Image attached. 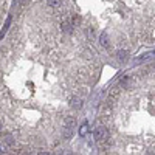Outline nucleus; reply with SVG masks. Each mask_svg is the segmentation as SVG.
<instances>
[{"label": "nucleus", "mask_w": 155, "mask_h": 155, "mask_svg": "<svg viewBox=\"0 0 155 155\" xmlns=\"http://www.w3.org/2000/svg\"><path fill=\"white\" fill-rule=\"evenodd\" d=\"M74 127H76V120L71 118V116H67L65 121H64V127H62V135H64V138H67V140L71 138Z\"/></svg>", "instance_id": "nucleus-1"}, {"label": "nucleus", "mask_w": 155, "mask_h": 155, "mask_svg": "<svg viewBox=\"0 0 155 155\" xmlns=\"http://www.w3.org/2000/svg\"><path fill=\"white\" fill-rule=\"evenodd\" d=\"M93 137H95L96 141H104L107 138V129L104 126H98L93 132Z\"/></svg>", "instance_id": "nucleus-2"}, {"label": "nucleus", "mask_w": 155, "mask_h": 155, "mask_svg": "<svg viewBox=\"0 0 155 155\" xmlns=\"http://www.w3.org/2000/svg\"><path fill=\"white\" fill-rule=\"evenodd\" d=\"M70 107H71V109H76V110H79V109L82 107V101L78 98V96H73V98L70 99Z\"/></svg>", "instance_id": "nucleus-3"}, {"label": "nucleus", "mask_w": 155, "mask_h": 155, "mask_svg": "<svg viewBox=\"0 0 155 155\" xmlns=\"http://www.w3.org/2000/svg\"><path fill=\"white\" fill-rule=\"evenodd\" d=\"M61 30H62L64 33H71V31H73V25H71V22H70V20H62V23H61Z\"/></svg>", "instance_id": "nucleus-4"}, {"label": "nucleus", "mask_w": 155, "mask_h": 155, "mask_svg": "<svg viewBox=\"0 0 155 155\" xmlns=\"http://www.w3.org/2000/svg\"><path fill=\"white\" fill-rule=\"evenodd\" d=\"M116 58H118L120 62H127V59H129V53H127L126 50H118V51H116Z\"/></svg>", "instance_id": "nucleus-5"}, {"label": "nucleus", "mask_w": 155, "mask_h": 155, "mask_svg": "<svg viewBox=\"0 0 155 155\" xmlns=\"http://www.w3.org/2000/svg\"><path fill=\"white\" fill-rule=\"evenodd\" d=\"M99 42H101V45L104 47V48H109V47H110V41H109V36H107V33H102V34H101V37H99Z\"/></svg>", "instance_id": "nucleus-6"}, {"label": "nucleus", "mask_w": 155, "mask_h": 155, "mask_svg": "<svg viewBox=\"0 0 155 155\" xmlns=\"http://www.w3.org/2000/svg\"><path fill=\"white\" fill-rule=\"evenodd\" d=\"M3 143L8 144V146H14V138H12L11 134H5L3 135Z\"/></svg>", "instance_id": "nucleus-7"}, {"label": "nucleus", "mask_w": 155, "mask_h": 155, "mask_svg": "<svg viewBox=\"0 0 155 155\" xmlns=\"http://www.w3.org/2000/svg\"><path fill=\"white\" fill-rule=\"evenodd\" d=\"M82 58H84V59H87V61H93V58H95V56H93V53H92V51H90L88 48H85V50L82 51Z\"/></svg>", "instance_id": "nucleus-8"}, {"label": "nucleus", "mask_w": 155, "mask_h": 155, "mask_svg": "<svg viewBox=\"0 0 155 155\" xmlns=\"http://www.w3.org/2000/svg\"><path fill=\"white\" fill-rule=\"evenodd\" d=\"M121 85H123V87H132L134 82H132V79H130L129 76H124L123 79H121Z\"/></svg>", "instance_id": "nucleus-9"}, {"label": "nucleus", "mask_w": 155, "mask_h": 155, "mask_svg": "<svg viewBox=\"0 0 155 155\" xmlns=\"http://www.w3.org/2000/svg\"><path fill=\"white\" fill-rule=\"evenodd\" d=\"M68 20L71 22L73 27H78V25H81V17H79V16H71Z\"/></svg>", "instance_id": "nucleus-10"}, {"label": "nucleus", "mask_w": 155, "mask_h": 155, "mask_svg": "<svg viewBox=\"0 0 155 155\" xmlns=\"http://www.w3.org/2000/svg\"><path fill=\"white\" fill-rule=\"evenodd\" d=\"M87 130H88V126H87V123H84V124L81 126V129H79V135L84 137V135L87 134Z\"/></svg>", "instance_id": "nucleus-11"}, {"label": "nucleus", "mask_w": 155, "mask_h": 155, "mask_svg": "<svg viewBox=\"0 0 155 155\" xmlns=\"http://www.w3.org/2000/svg\"><path fill=\"white\" fill-rule=\"evenodd\" d=\"M118 93H120V87L118 85H115V87L110 88V96H118Z\"/></svg>", "instance_id": "nucleus-12"}, {"label": "nucleus", "mask_w": 155, "mask_h": 155, "mask_svg": "<svg viewBox=\"0 0 155 155\" xmlns=\"http://www.w3.org/2000/svg\"><path fill=\"white\" fill-rule=\"evenodd\" d=\"M87 36H88L90 39L95 37V28H93V27H88V28H87Z\"/></svg>", "instance_id": "nucleus-13"}, {"label": "nucleus", "mask_w": 155, "mask_h": 155, "mask_svg": "<svg viewBox=\"0 0 155 155\" xmlns=\"http://www.w3.org/2000/svg\"><path fill=\"white\" fill-rule=\"evenodd\" d=\"M47 2V5H50V6H58L59 3H61V0H45Z\"/></svg>", "instance_id": "nucleus-14"}, {"label": "nucleus", "mask_w": 155, "mask_h": 155, "mask_svg": "<svg viewBox=\"0 0 155 155\" xmlns=\"http://www.w3.org/2000/svg\"><path fill=\"white\" fill-rule=\"evenodd\" d=\"M153 56H155V53H147V54H143L140 59H141V61H149V59H152Z\"/></svg>", "instance_id": "nucleus-15"}, {"label": "nucleus", "mask_w": 155, "mask_h": 155, "mask_svg": "<svg viewBox=\"0 0 155 155\" xmlns=\"http://www.w3.org/2000/svg\"><path fill=\"white\" fill-rule=\"evenodd\" d=\"M8 27H9V19L6 20V23H5V28L2 30V33H0V39H2V37L5 36V33H6V30H8Z\"/></svg>", "instance_id": "nucleus-16"}, {"label": "nucleus", "mask_w": 155, "mask_h": 155, "mask_svg": "<svg viewBox=\"0 0 155 155\" xmlns=\"http://www.w3.org/2000/svg\"><path fill=\"white\" fill-rule=\"evenodd\" d=\"M19 3L25 6V5H28V3H30V0H19Z\"/></svg>", "instance_id": "nucleus-17"}, {"label": "nucleus", "mask_w": 155, "mask_h": 155, "mask_svg": "<svg viewBox=\"0 0 155 155\" xmlns=\"http://www.w3.org/2000/svg\"><path fill=\"white\" fill-rule=\"evenodd\" d=\"M2 130H3V127H2V123H0V134H2Z\"/></svg>", "instance_id": "nucleus-18"}]
</instances>
